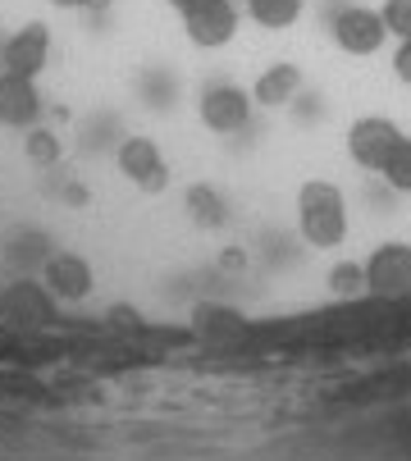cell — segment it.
<instances>
[{
  "label": "cell",
  "mask_w": 411,
  "mask_h": 461,
  "mask_svg": "<svg viewBox=\"0 0 411 461\" xmlns=\"http://www.w3.org/2000/svg\"><path fill=\"white\" fill-rule=\"evenodd\" d=\"M297 233L320 251H333L348 242V196H342L338 183L306 178L297 187Z\"/></svg>",
  "instance_id": "1"
},
{
  "label": "cell",
  "mask_w": 411,
  "mask_h": 461,
  "mask_svg": "<svg viewBox=\"0 0 411 461\" xmlns=\"http://www.w3.org/2000/svg\"><path fill=\"white\" fill-rule=\"evenodd\" d=\"M251 110H256V101L238 83H211L201 92V101H196V119L211 128V133H220V138L242 133V128L251 123Z\"/></svg>",
  "instance_id": "2"
},
{
  "label": "cell",
  "mask_w": 411,
  "mask_h": 461,
  "mask_svg": "<svg viewBox=\"0 0 411 461\" xmlns=\"http://www.w3.org/2000/svg\"><path fill=\"white\" fill-rule=\"evenodd\" d=\"M329 37H333V46H338L342 55L366 59V55H379V50H384L388 28H384L379 10H370V5H342V10L329 19Z\"/></svg>",
  "instance_id": "3"
},
{
  "label": "cell",
  "mask_w": 411,
  "mask_h": 461,
  "mask_svg": "<svg viewBox=\"0 0 411 461\" xmlns=\"http://www.w3.org/2000/svg\"><path fill=\"white\" fill-rule=\"evenodd\" d=\"M114 165H119V174L137 192H151L156 196V192L169 187V160H165V151L151 138H123L119 151H114Z\"/></svg>",
  "instance_id": "4"
},
{
  "label": "cell",
  "mask_w": 411,
  "mask_h": 461,
  "mask_svg": "<svg viewBox=\"0 0 411 461\" xmlns=\"http://www.w3.org/2000/svg\"><path fill=\"white\" fill-rule=\"evenodd\" d=\"M397 138H402V128H397L393 119H384V114H361V119H352V128H348V160L361 165V169H370V174H379V165L388 160V151L397 147Z\"/></svg>",
  "instance_id": "5"
},
{
  "label": "cell",
  "mask_w": 411,
  "mask_h": 461,
  "mask_svg": "<svg viewBox=\"0 0 411 461\" xmlns=\"http://www.w3.org/2000/svg\"><path fill=\"white\" fill-rule=\"evenodd\" d=\"M242 28V10L233 0H211V5H201L192 14H183V37L196 46V50H220L238 37Z\"/></svg>",
  "instance_id": "6"
},
{
  "label": "cell",
  "mask_w": 411,
  "mask_h": 461,
  "mask_svg": "<svg viewBox=\"0 0 411 461\" xmlns=\"http://www.w3.org/2000/svg\"><path fill=\"white\" fill-rule=\"evenodd\" d=\"M50 59V28L46 23H23L0 41V69L5 74H23V78H41Z\"/></svg>",
  "instance_id": "7"
},
{
  "label": "cell",
  "mask_w": 411,
  "mask_h": 461,
  "mask_svg": "<svg viewBox=\"0 0 411 461\" xmlns=\"http://www.w3.org/2000/svg\"><path fill=\"white\" fill-rule=\"evenodd\" d=\"M361 270H366V288L370 293H411V242H379L366 260H361Z\"/></svg>",
  "instance_id": "8"
},
{
  "label": "cell",
  "mask_w": 411,
  "mask_h": 461,
  "mask_svg": "<svg viewBox=\"0 0 411 461\" xmlns=\"http://www.w3.org/2000/svg\"><path fill=\"white\" fill-rule=\"evenodd\" d=\"M46 101H41V87L37 78H23V74H5L0 69V123L5 128H37Z\"/></svg>",
  "instance_id": "9"
},
{
  "label": "cell",
  "mask_w": 411,
  "mask_h": 461,
  "mask_svg": "<svg viewBox=\"0 0 411 461\" xmlns=\"http://www.w3.org/2000/svg\"><path fill=\"white\" fill-rule=\"evenodd\" d=\"M41 279H46V293L59 297V302H83V297L92 293V284H96L92 266H87L78 251H55V256L46 260Z\"/></svg>",
  "instance_id": "10"
},
{
  "label": "cell",
  "mask_w": 411,
  "mask_h": 461,
  "mask_svg": "<svg viewBox=\"0 0 411 461\" xmlns=\"http://www.w3.org/2000/svg\"><path fill=\"white\" fill-rule=\"evenodd\" d=\"M302 69L297 64H288V59H279V64H269V69L251 83V101L260 105V110H284V105H293L297 96H302Z\"/></svg>",
  "instance_id": "11"
},
{
  "label": "cell",
  "mask_w": 411,
  "mask_h": 461,
  "mask_svg": "<svg viewBox=\"0 0 411 461\" xmlns=\"http://www.w3.org/2000/svg\"><path fill=\"white\" fill-rule=\"evenodd\" d=\"M247 19L256 23V28H265V32H284V28H293L302 14H306V0H247Z\"/></svg>",
  "instance_id": "12"
},
{
  "label": "cell",
  "mask_w": 411,
  "mask_h": 461,
  "mask_svg": "<svg viewBox=\"0 0 411 461\" xmlns=\"http://www.w3.org/2000/svg\"><path fill=\"white\" fill-rule=\"evenodd\" d=\"M183 202H187V215H192L201 229H220V224L229 220V202H224L211 183H192Z\"/></svg>",
  "instance_id": "13"
},
{
  "label": "cell",
  "mask_w": 411,
  "mask_h": 461,
  "mask_svg": "<svg viewBox=\"0 0 411 461\" xmlns=\"http://www.w3.org/2000/svg\"><path fill=\"white\" fill-rule=\"evenodd\" d=\"M379 178H384L393 192L411 196V138H406V133L397 138V147H393V151H388V160L379 165Z\"/></svg>",
  "instance_id": "14"
},
{
  "label": "cell",
  "mask_w": 411,
  "mask_h": 461,
  "mask_svg": "<svg viewBox=\"0 0 411 461\" xmlns=\"http://www.w3.org/2000/svg\"><path fill=\"white\" fill-rule=\"evenodd\" d=\"M23 151H28V160L32 165H55L59 160V138L50 133V128H28V138H23Z\"/></svg>",
  "instance_id": "15"
},
{
  "label": "cell",
  "mask_w": 411,
  "mask_h": 461,
  "mask_svg": "<svg viewBox=\"0 0 411 461\" xmlns=\"http://www.w3.org/2000/svg\"><path fill=\"white\" fill-rule=\"evenodd\" d=\"M329 288L338 297H352L366 288V270H361V260H338V266L329 270Z\"/></svg>",
  "instance_id": "16"
},
{
  "label": "cell",
  "mask_w": 411,
  "mask_h": 461,
  "mask_svg": "<svg viewBox=\"0 0 411 461\" xmlns=\"http://www.w3.org/2000/svg\"><path fill=\"white\" fill-rule=\"evenodd\" d=\"M379 19H384L388 37L406 41V37H411V0H384V5H379Z\"/></svg>",
  "instance_id": "17"
},
{
  "label": "cell",
  "mask_w": 411,
  "mask_h": 461,
  "mask_svg": "<svg viewBox=\"0 0 411 461\" xmlns=\"http://www.w3.org/2000/svg\"><path fill=\"white\" fill-rule=\"evenodd\" d=\"M388 64H393V78L411 87V37H406V41H397V50H393V59H388Z\"/></svg>",
  "instance_id": "18"
},
{
  "label": "cell",
  "mask_w": 411,
  "mask_h": 461,
  "mask_svg": "<svg viewBox=\"0 0 411 461\" xmlns=\"http://www.w3.org/2000/svg\"><path fill=\"white\" fill-rule=\"evenodd\" d=\"M169 10H178V19L183 14H192V10H201V5H211V0H165Z\"/></svg>",
  "instance_id": "19"
},
{
  "label": "cell",
  "mask_w": 411,
  "mask_h": 461,
  "mask_svg": "<svg viewBox=\"0 0 411 461\" xmlns=\"http://www.w3.org/2000/svg\"><path fill=\"white\" fill-rule=\"evenodd\" d=\"M64 202H78V206H83V202H87V187H78V183H68V187H64Z\"/></svg>",
  "instance_id": "20"
},
{
  "label": "cell",
  "mask_w": 411,
  "mask_h": 461,
  "mask_svg": "<svg viewBox=\"0 0 411 461\" xmlns=\"http://www.w3.org/2000/svg\"><path fill=\"white\" fill-rule=\"evenodd\" d=\"M55 10H87V0H50Z\"/></svg>",
  "instance_id": "21"
}]
</instances>
